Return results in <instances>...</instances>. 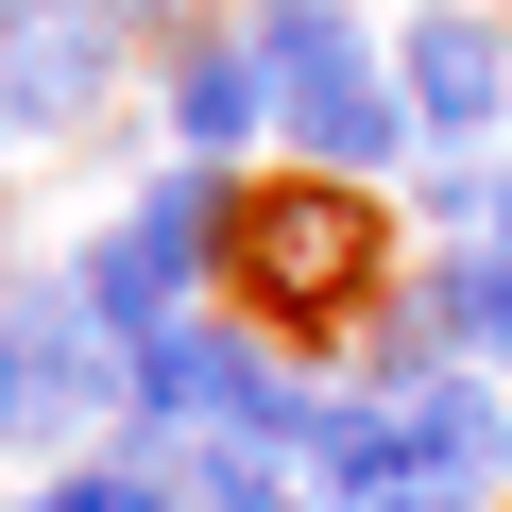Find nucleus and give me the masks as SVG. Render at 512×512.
Segmentation results:
<instances>
[{"mask_svg": "<svg viewBox=\"0 0 512 512\" xmlns=\"http://www.w3.org/2000/svg\"><path fill=\"white\" fill-rule=\"evenodd\" d=\"M393 86H410L427 154H495V120H512V35H495V0H410V18H393Z\"/></svg>", "mask_w": 512, "mask_h": 512, "instance_id": "20e7f679", "label": "nucleus"}, {"mask_svg": "<svg viewBox=\"0 0 512 512\" xmlns=\"http://www.w3.org/2000/svg\"><path fill=\"white\" fill-rule=\"evenodd\" d=\"M222 222H239V188L222 171H154L137 205H103L52 274H69V308L137 359V342H171V325H205V274H222Z\"/></svg>", "mask_w": 512, "mask_h": 512, "instance_id": "7ed1b4c3", "label": "nucleus"}, {"mask_svg": "<svg viewBox=\"0 0 512 512\" xmlns=\"http://www.w3.org/2000/svg\"><path fill=\"white\" fill-rule=\"evenodd\" d=\"M18 512H35V495H18Z\"/></svg>", "mask_w": 512, "mask_h": 512, "instance_id": "2eb2a0df", "label": "nucleus"}, {"mask_svg": "<svg viewBox=\"0 0 512 512\" xmlns=\"http://www.w3.org/2000/svg\"><path fill=\"white\" fill-rule=\"evenodd\" d=\"M171 171H239L256 137H274V69H256V35L239 18H205V35H171Z\"/></svg>", "mask_w": 512, "mask_h": 512, "instance_id": "423d86ee", "label": "nucleus"}, {"mask_svg": "<svg viewBox=\"0 0 512 512\" xmlns=\"http://www.w3.org/2000/svg\"><path fill=\"white\" fill-rule=\"evenodd\" d=\"M239 35H256V69H274V137L308 171H342V188L427 171V120H410L393 35L359 18V0H239Z\"/></svg>", "mask_w": 512, "mask_h": 512, "instance_id": "f03ea898", "label": "nucleus"}, {"mask_svg": "<svg viewBox=\"0 0 512 512\" xmlns=\"http://www.w3.org/2000/svg\"><path fill=\"white\" fill-rule=\"evenodd\" d=\"M376 512H495V495H461V478H410V495H376Z\"/></svg>", "mask_w": 512, "mask_h": 512, "instance_id": "f8f14e48", "label": "nucleus"}, {"mask_svg": "<svg viewBox=\"0 0 512 512\" xmlns=\"http://www.w3.org/2000/svg\"><path fill=\"white\" fill-rule=\"evenodd\" d=\"M410 222H427V239H478V222H495V154H427V171H410Z\"/></svg>", "mask_w": 512, "mask_h": 512, "instance_id": "9d476101", "label": "nucleus"}, {"mask_svg": "<svg viewBox=\"0 0 512 512\" xmlns=\"http://www.w3.org/2000/svg\"><path fill=\"white\" fill-rule=\"evenodd\" d=\"M120 18H137V35H205L222 0H120Z\"/></svg>", "mask_w": 512, "mask_h": 512, "instance_id": "9b49d317", "label": "nucleus"}, {"mask_svg": "<svg viewBox=\"0 0 512 512\" xmlns=\"http://www.w3.org/2000/svg\"><path fill=\"white\" fill-rule=\"evenodd\" d=\"M0 154H18V52H0Z\"/></svg>", "mask_w": 512, "mask_h": 512, "instance_id": "ddd939ff", "label": "nucleus"}, {"mask_svg": "<svg viewBox=\"0 0 512 512\" xmlns=\"http://www.w3.org/2000/svg\"><path fill=\"white\" fill-rule=\"evenodd\" d=\"M410 427H427V478H461V495L512 478V393H495V376H427Z\"/></svg>", "mask_w": 512, "mask_h": 512, "instance_id": "6e6552de", "label": "nucleus"}, {"mask_svg": "<svg viewBox=\"0 0 512 512\" xmlns=\"http://www.w3.org/2000/svg\"><path fill=\"white\" fill-rule=\"evenodd\" d=\"M35 512H188V478H171L154 444H103V461H69V478H35Z\"/></svg>", "mask_w": 512, "mask_h": 512, "instance_id": "1a4fd4ad", "label": "nucleus"}, {"mask_svg": "<svg viewBox=\"0 0 512 512\" xmlns=\"http://www.w3.org/2000/svg\"><path fill=\"white\" fill-rule=\"evenodd\" d=\"M495 239H512V154H495Z\"/></svg>", "mask_w": 512, "mask_h": 512, "instance_id": "4468645a", "label": "nucleus"}, {"mask_svg": "<svg viewBox=\"0 0 512 512\" xmlns=\"http://www.w3.org/2000/svg\"><path fill=\"white\" fill-rule=\"evenodd\" d=\"M222 291H239L256 342H359V325L393 308V222H376V188H342V171L256 188V205L222 222Z\"/></svg>", "mask_w": 512, "mask_h": 512, "instance_id": "f257e3e1", "label": "nucleus"}, {"mask_svg": "<svg viewBox=\"0 0 512 512\" xmlns=\"http://www.w3.org/2000/svg\"><path fill=\"white\" fill-rule=\"evenodd\" d=\"M410 291L444 308L461 376H478V359H512V239H495V222H478V239H427V256H410Z\"/></svg>", "mask_w": 512, "mask_h": 512, "instance_id": "0eeeda50", "label": "nucleus"}, {"mask_svg": "<svg viewBox=\"0 0 512 512\" xmlns=\"http://www.w3.org/2000/svg\"><path fill=\"white\" fill-rule=\"evenodd\" d=\"M0 52H18V137H86L120 103V69H137V18L120 0H18Z\"/></svg>", "mask_w": 512, "mask_h": 512, "instance_id": "39448f33", "label": "nucleus"}]
</instances>
